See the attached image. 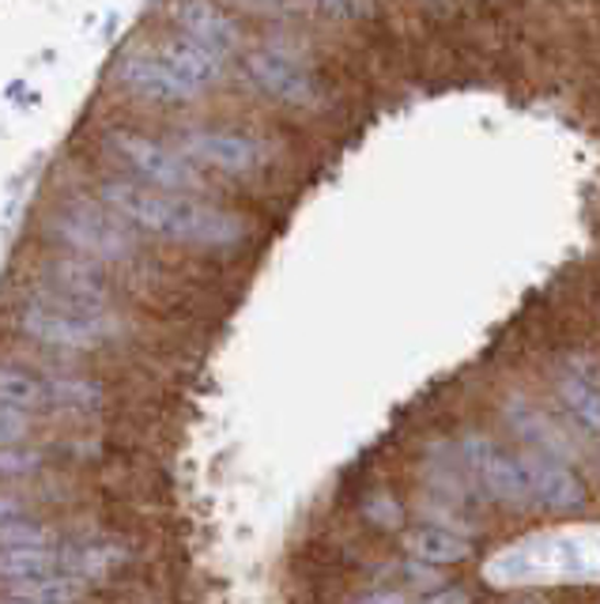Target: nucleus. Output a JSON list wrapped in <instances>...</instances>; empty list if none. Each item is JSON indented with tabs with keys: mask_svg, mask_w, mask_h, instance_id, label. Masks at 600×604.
I'll use <instances>...</instances> for the list:
<instances>
[{
	"mask_svg": "<svg viewBox=\"0 0 600 604\" xmlns=\"http://www.w3.org/2000/svg\"><path fill=\"white\" fill-rule=\"evenodd\" d=\"M102 201L128 224L151 235L174 238L190 246H235L246 238V224L235 212L204 204L182 193H156L136 182H102Z\"/></svg>",
	"mask_w": 600,
	"mask_h": 604,
	"instance_id": "1",
	"label": "nucleus"
},
{
	"mask_svg": "<svg viewBox=\"0 0 600 604\" xmlns=\"http://www.w3.org/2000/svg\"><path fill=\"white\" fill-rule=\"evenodd\" d=\"M20 329L38 344L65 347V352H91L114 333V314L106 306L68 299L57 292H34L20 310Z\"/></svg>",
	"mask_w": 600,
	"mask_h": 604,
	"instance_id": "2",
	"label": "nucleus"
},
{
	"mask_svg": "<svg viewBox=\"0 0 600 604\" xmlns=\"http://www.w3.org/2000/svg\"><path fill=\"white\" fill-rule=\"evenodd\" d=\"M461 465H465L468 476H473L479 488H484L502 510H513V514L533 510L521 454L499 446L491 435H484V431H465V435H461Z\"/></svg>",
	"mask_w": 600,
	"mask_h": 604,
	"instance_id": "3",
	"label": "nucleus"
},
{
	"mask_svg": "<svg viewBox=\"0 0 600 604\" xmlns=\"http://www.w3.org/2000/svg\"><path fill=\"white\" fill-rule=\"evenodd\" d=\"M521 465H525L529 499H533V506L540 514L570 517L589 506L586 480L570 469V461L547 457V454H540V449H521Z\"/></svg>",
	"mask_w": 600,
	"mask_h": 604,
	"instance_id": "4",
	"label": "nucleus"
},
{
	"mask_svg": "<svg viewBox=\"0 0 600 604\" xmlns=\"http://www.w3.org/2000/svg\"><path fill=\"white\" fill-rule=\"evenodd\" d=\"M54 231L65 246H72L76 253H88V258H99V261H128L136 250L133 235H128L117 219L102 216L99 208H88V204L65 208L61 216L54 219Z\"/></svg>",
	"mask_w": 600,
	"mask_h": 604,
	"instance_id": "5",
	"label": "nucleus"
},
{
	"mask_svg": "<svg viewBox=\"0 0 600 604\" xmlns=\"http://www.w3.org/2000/svg\"><path fill=\"white\" fill-rule=\"evenodd\" d=\"M110 148L117 151V159H125V167H133L144 182L162 185V190H193L201 182V174L190 167V159H182L178 151L162 148V144L148 140L136 133H114Z\"/></svg>",
	"mask_w": 600,
	"mask_h": 604,
	"instance_id": "6",
	"label": "nucleus"
},
{
	"mask_svg": "<svg viewBox=\"0 0 600 604\" xmlns=\"http://www.w3.org/2000/svg\"><path fill=\"white\" fill-rule=\"evenodd\" d=\"M555 394L574 420L600 438V360L586 352H570L563 360V371L555 374Z\"/></svg>",
	"mask_w": 600,
	"mask_h": 604,
	"instance_id": "7",
	"label": "nucleus"
},
{
	"mask_svg": "<svg viewBox=\"0 0 600 604\" xmlns=\"http://www.w3.org/2000/svg\"><path fill=\"white\" fill-rule=\"evenodd\" d=\"M502 420L506 428L518 435V442H525V449H540V454L559 457V461H570L574 457V442L567 438V431H563L544 408L529 401V397H510V401L502 404Z\"/></svg>",
	"mask_w": 600,
	"mask_h": 604,
	"instance_id": "8",
	"label": "nucleus"
},
{
	"mask_svg": "<svg viewBox=\"0 0 600 604\" xmlns=\"http://www.w3.org/2000/svg\"><path fill=\"white\" fill-rule=\"evenodd\" d=\"M246 68H250L253 83H261V91H269L272 99L280 102H310L314 99V80L298 61H291L280 49H257V54L246 57Z\"/></svg>",
	"mask_w": 600,
	"mask_h": 604,
	"instance_id": "9",
	"label": "nucleus"
},
{
	"mask_svg": "<svg viewBox=\"0 0 600 604\" xmlns=\"http://www.w3.org/2000/svg\"><path fill=\"white\" fill-rule=\"evenodd\" d=\"M185 151L201 163L227 170V174H246L257 170L264 159V151L257 148L250 136L238 133H219V129H201V133H185Z\"/></svg>",
	"mask_w": 600,
	"mask_h": 604,
	"instance_id": "10",
	"label": "nucleus"
},
{
	"mask_svg": "<svg viewBox=\"0 0 600 604\" xmlns=\"http://www.w3.org/2000/svg\"><path fill=\"white\" fill-rule=\"evenodd\" d=\"M405 551L416 563H427V567H457V563H468V559L476 556V544L468 537H461V533L453 529H442V525L434 522H423V525H411L405 529Z\"/></svg>",
	"mask_w": 600,
	"mask_h": 604,
	"instance_id": "11",
	"label": "nucleus"
},
{
	"mask_svg": "<svg viewBox=\"0 0 600 604\" xmlns=\"http://www.w3.org/2000/svg\"><path fill=\"white\" fill-rule=\"evenodd\" d=\"M156 57L167 65V72L174 76V80L182 83L190 95L212 88V83L219 80V65L223 61L216 54H208L204 46H196L193 38H170L167 46L156 49Z\"/></svg>",
	"mask_w": 600,
	"mask_h": 604,
	"instance_id": "12",
	"label": "nucleus"
},
{
	"mask_svg": "<svg viewBox=\"0 0 600 604\" xmlns=\"http://www.w3.org/2000/svg\"><path fill=\"white\" fill-rule=\"evenodd\" d=\"M178 23H182L185 38H193L196 46H204L208 54H216L219 61L238 46V27L208 0H185L178 8Z\"/></svg>",
	"mask_w": 600,
	"mask_h": 604,
	"instance_id": "13",
	"label": "nucleus"
},
{
	"mask_svg": "<svg viewBox=\"0 0 600 604\" xmlns=\"http://www.w3.org/2000/svg\"><path fill=\"white\" fill-rule=\"evenodd\" d=\"M117 80H122L128 91H136L140 99H151V102H185V99H193L190 91H185L182 83L167 72V65H162L156 54L125 57L122 68H117Z\"/></svg>",
	"mask_w": 600,
	"mask_h": 604,
	"instance_id": "14",
	"label": "nucleus"
},
{
	"mask_svg": "<svg viewBox=\"0 0 600 604\" xmlns=\"http://www.w3.org/2000/svg\"><path fill=\"white\" fill-rule=\"evenodd\" d=\"M0 593H4V597L34 601V604H76V601H83V593H88V582H80L76 574L57 567V571H49V574L0 585Z\"/></svg>",
	"mask_w": 600,
	"mask_h": 604,
	"instance_id": "15",
	"label": "nucleus"
},
{
	"mask_svg": "<svg viewBox=\"0 0 600 604\" xmlns=\"http://www.w3.org/2000/svg\"><path fill=\"white\" fill-rule=\"evenodd\" d=\"M106 401L102 386L95 378H80V374H46V404L65 408V412H95Z\"/></svg>",
	"mask_w": 600,
	"mask_h": 604,
	"instance_id": "16",
	"label": "nucleus"
},
{
	"mask_svg": "<svg viewBox=\"0 0 600 604\" xmlns=\"http://www.w3.org/2000/svg\"><path fill=\"white\" fill-rule=\"evenodd\" d=\"M125 551L117 544H80V548H65L61 551V571L76 574L80 582H95L106 578L114 567H122Z\"/></svg>",
	"mask_w": 600,
	"mask_h": 604,
	"instance_id": "17",
	"label": "nucleus"
},
{
	"mask_svg": "<svg viewBox=\"0 0 600 604\" xmlns=\"http://www.w3.org/2000/svg\"><path fill=\"white\" fill-rule=\"evenodd\" d=\"M57 567H61L57 548H0V585L49 574Z\"/></svg>",
	"mask_w": 600,
	"mask_h": 604,
	"instance_id": "18",
	"label": "nucleus"
},
{
	"mask_svg": "<svg viewBox=\"0 0 600 604\" xmlns=\"http://www.w3.org/2000/svg\"><path fill=\"white\" fill-rule=\"evenodd\" d=\"M0 404L23 408V412L42 408L46 404V378L23 367H0Z\"/></svg>",
	"mask_w": 600,
	"mask_h": 604,
	"instance_id": "19",
	"label": "nucleus"
},
{
	"mask_svg": "<svg viewBox=\"0 0 600 604\" xmlns=\"http://www.w3.org/2000/svg\"><path fill=\"white\" fill-rule=\"evenodd\" d=\"M54 544H57L54 525L31 522V517L0 525V548H54Z\"/></svg>",
	"mask_w": 600,
	"mask_h": 604,
	"instance_id": "20",
	"label": "nucleus"
},
{
	"mask_svg": "<svg viewBox=\"0 0 600 604\" xmlns=\"http://www.w3.org/2000/svg\"><path fill=\"white\" fill-rule=\"evenodd\" d=\"M46 465V454L34 446H0V480H20L34 476Z\"/></svg>",
	"mask_w": 600,
	"mask_h": 604,
	"instance_id": "21",
	"label": "nucleus"
},
{
	"mask_svg": "<svg viewBox=\"0 0 600 604\" xmlns=\"http://www.w3.org/2000/svg\"><path fill=\"white\" fill-rule=\"evenodd\" d=\"M31 428H34L31 412L12 408V404H0V446H20V442L31 435Z\"/></svg>",
	"mask_w": 600,
	"mask_h": 604,
	"instance_id": "22",
	"label": "nucleus"
},
{
	"mask_svg": "<svg viewBox=\"0 0 600 604\" xmlns=\"http://www.w3.org/2000/svg\"><path fill=\"white\" fill-rule=\"evenodd\" d=\"M363 514L371 517L374 525H382V529L400 525V506H397V499H393L389 491H371L366 503H363Z\"/></svg>",
	"mask_w": 600,
	"mask_h": 604,
	"instance_id": "23",
	"label": "nucleus"
},
{
	"mask_svg": "<svg viewBox=\"0 0 600 604\" xmlns=\"http://www.w3.org/2000/svg\"><path fill=\"white\" fill-rule=\"evenodd\" d=\"M476 593L468 585H434L423 597H411V604H473Z\"/></svg>",
	"mask_w": 600,
	"mask_h": 604,
	"instance_id": "24",
	"label": "nucleus"
},
{
	"mask_svg": "<svg viewBox=\"0 0 600 604\" xmlns=\"http://www.w3.org/2000/svg\"><path fill=\"white\" fill-rule=\"evenodd\" d=\"M351 604H411V593L400 590V585H378V590L359 593Z\"/></svg>",
	"mask_w": 600,
	"mask_h": 604,
	"instance_id": "25",
	"label": "nucleus"
},
{
	"mask_svg": "<svg viewBox=\"0 0 600 604\" xmlns=\"http://www.w3.org/2000/svg\"><path fill=\"white\" fill-rule=\"evenodd\" d=\"M20 517H27V503L15 495H0V525L4 522H20Z\"/></svg>",
	"mask_w": 600,
	"mask_h": 604,
	"instance_id": "26",
	"label": "nucleus"
},
{
	"mask_svg": "<svg viewBox=\"0 0 600 604\" xmlns=\"http://www.w3.org/2000/svg\"><path fill=\"white\" fill-rule=\"evenodd\" d=\"M317 4L325 8V12H337V15H348L351 8H355V0H317Z\"/></svg>",
	"mask_w": 600,
	"mask_h": 604,
	"instance_id": "27",
	"label": "nucleus"
},
{
	"mask_svg": "<svg viewBox=\"0 0 600 604\" xmlns=\"http://www.w3.org/2000/svg\"><path fill=\"white\" fill-rule=\"evenodd\" d=\"M0 604H34V601H20V597H4V593H0Z\"/></svg>",
	"mask_w": 600,
	"mask_h": 604,
	"instance_id": "28",
	"label": "nucleus"
},
{
	"mask_svg": "<svg viewBox=\"0 0 600 604\" xmlns=\"http://www.w3.org/2000/svg\"><path fill=\"white\" fill-rule=\"evenodd\" d=\"M513 604H540L536 597H521V601H513Z\"/></svg>",
	"mask_w": 600,
	"mask_h": 604,
	"instance_id": "29",
	"label": "nucleus"
}]
</instances>
